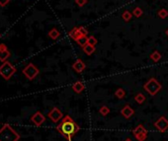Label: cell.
Listing matches in <instances>:
<instances>
[{
    "label": "cell",
    "instance_id": "obj_21",
    "mask_svg": "<svg viewBox=\"0 0 168 141\" xmlns=\"http://www.w3.org/2000/svg\"><path fill=\"white\" fill-rule=\"evenodd\" d=\"M157 15H158V17L161 18V19H165V18L168 17V11L166 10V9L162 8L157 12Z\"/></svg>",
    "mask_w": 168,
    "mask_h": 141
},
{
    "label": "cell",
    "instance_id": "obj_28",
    "mask_svg": "<svg viewBox=\"0 0 168 141\" xmlns=\"http://www.w3.org/2000/svg\"><path fill=\"white\" fill-rule=\"evenodd\" d=\"M10 0H0V7H5L6 5L9 4Z\"/></svg>",
    "mask_w": 168,
    "mask_h": 141
},
{
    "label": "cell",
    "instance_id": "obj_27",
    "mask_svg": "<svg viewBox=\"0 0 168 141\" xmlns=\"http://www.w3.org/2000/svg\"><path fill=\"white\" fill-rule=\"evenodd\" d=\"M75 3L78 6H80V7H82V6H84L87 3V0H75Z\"/></svg>",
    "mask_w": 168,
    "mask_h": 141
},
{
    "label": "cell",
    "instance_id": "obj_12",
    "mask_svg": "<svg viewBox=\"0 0 168 141\" xmlns=\"http://www.w3.org/2000/svg\"><path fill=\"white\" fill-rule=\"evenodd\" d=\"M144 132H147V130H146V128L143 125V124H138V125L135 127L134 130H132V134H134L135 137L137 135H138V134L144 133Z\"/></svg>",
    "mask_w": 168,
    "mask_h": 141
},
{
    "label": "cell",
    "instance_id": "obj_31",
    "mask_svg": "<svg viewBox=\"0 0 168 141\" xmlns=\"http://www.w3.org/2000/svg\"><path fill=\"white\" fill-rule=\"evenodd\" d=\"M165 34H166V36L168 37V29H167V30L165 31Z\"/></svg>",
    "mask_w": 168,
    "mask_h": 141
},
{
    "label": "cell",
    "instance_id": "obj_25",
    "mask_svg": "<svg viewBox=\"0 0 168 141\" xmlns=\"http://www.w3.org/2000/svg\"><path fill=\"white\" fill-rule=\"evenodd\" d=\"M97 43H98V41H97V40H96V38H95V37L91 36V37H89V38H88V44H92V46H96Z\"/></svg>",
    "mask_w": 168,
    "mask_h": 141
},
{
    "label": "cell",
    "instance_id": "obj_8",
    "mask_svg": "<svg viewBox=\"0 0 168 141\" xmlns=\"http://www.w3.org/2000/svg\"><path fill=\"white\" fill-rule=\"evenodd\" d=\"M31 120L33 121L37 126H41L42 124L45 123V120H46V117H45V115L42 113L37 111L36 114H34L33 115H32Z\"/></svg>",
    "mask_w": 168,
    "mask_h": 141
},
{
    "label": "cell",
    "instance_id": "obj_5",
    "mask_svg": "<svg viewBox=\"0 0 168 141\" xmlns=\"http://www.w3.org/2000/svg\"><path fill=\"white\" fill-rule=\"evenodd\" d=\"M22 72H23V74L27 77V79H29V80L35 79L39 75V73H40L39 69L34 65L33 63H29L28 65H26Z\"/></svg>",
    "mask_w": 168,
    "mask_h": 141
},
{
    "label": "cell",
    "instance_id": "obj_2",
    "mask_svg": "<svg viewBox=\"0 0 168 141\" xmlns=\"http://www.w3.org/2000/svg\"><path fill=\"white\" fill-rule=\"evenodd\" d=\"M20 135L7 123L0 129V141H18Z\"/></svg>",
    "mask_w": 168,
    "mask_h": 141
},
{
    "label": "cell",
    "instance_id": "obj_30",
    "mask_svg": "<svg viewBox=\"0 0 168 141\" xmlns=\"http://www.w3.org/2000/svg\"><path fill=\"white\" fill-rule=\"evenodd\" d=\"M125 141H132V140L131 138H127V139H126Z\"/></svg>",
    "mask_w": 168,
    "mask_h": 141
},
{
    "label": "cell",
    "instance_id": "obj_15",
    "mask_svg": "<svg viewBox=\"0 0 168 141\" xmlns=\"http://www.w3.org/2000/svg\"><path fill=\"white\" fill-rule=\"evenodd\" d=\"M82 49H83V51L87 54V55H91V54L95 51V46H92V44H86Z\"/></svg>",
    "mask_w": 168,
    "mask_h": 141
},
{
    "label": "cell",
    "instance_id": "obj_19",
    "mask_svg": "<svg viewBox=\"0 0 168 141\" xmlns=\"http://www.w3.org/2000/svg\"><path fill=\"white\" fill-rule=\"evenodd\" d=\"M150 58L152 59L154 62H157V61H159L160 58H161V54H160L159 51L154 50L153 52L150 54Z\"/></svg>",
    "mask_w": 168,
    "mask_h": 141
},
{
    "label": "cell",
    "instance_id": "obj_4",
    "mask_svg": "<svg viewBox=\"0 0 168 141\" xmlns=\"http://www.w3.org/2000/svg\"><path fill=\"white\" fill-rule=\"evenodd\" d=\"M16 68L9 61H4L2 65L0 66V75H1L5 80H9L11 77L15 74Z\"/></svg>",
    "mask_w": 168,
    "mask_h": 141
},
{
    "label": "cell",
    "instance_id": "obj_29",
    "mask_svg": "<svg viewBox=\"0 0 168 141\" xmlns=\"http://www.w3.org/2000/svg\"><path fill=\"white\" fill-rule=\"evenodd\" d=\"M0 50H7V47L5 44H0Z\"/></svg>",
    "mask_w": 168,
    "mask_h": 141
},
{
    "label": "cell",
    "instance_id": "obj_32",
    "mask_svg": "<svg viewBox=\"0 0 168 141\" xmlns=\"http://www.w3.org/2000/svg\"><path fill=\"white\" fill-rule=\"evenodd\" d=\"M0 37H1V34H0Z\"/></svg>",
    "mask_w": 168,
    "mask_h": 141
},
{
    "label": "cell",
    "instance_id": "obj_18",
    "mask_svg": "<svg viewBox=\"0 0 168 141\" xmlns=\"http://www.w3.org/2000/svg\"><path fill=\"white\" fill-rule=\"evenodd\" d=\"M135 101L137 102L138 105L143 104L144 101H145V97H144V95H143V94H141V93H138V94L135 95Z\"/></svg>",
    "mask_w": 168,
    "mask_h": 141
},
{
    "label": "cell",
    "instance_id": "obj_7",
    "mask_svg": "<svg viewBox=\"0 0 168 141\" xmlns=\"http://www.w3.org/2000/svg\"><path fill=\"white\" fill-rule=\"evenodd\" d=\"M154 126H155L160 132H164L168 129V120L165 117H160L158 120L154 123Z\"/></svg>",
    "mask_w": 168,
    "mask_h": 141
},
{
    "label": "cell",
    "instance_id": "obj_23",
    "mask_svg": "<svg viewBox=\"0 0 168 141\" xmlns=\"http://www.w3.org/2000/svg\"><path fill=\"white\" fill-rule=\"evenodd\" d=\"M141 15H143V10H141V8H140V7L134 8V10H132V16H135V17H137V18H140Z\"/></svg>",
    "mask_w": 168,
    "mask_h": 141
},
{
    "label": "cell",
    "instance_id": "obj_20",
    "mask_svg": "<svg viewBox=\"0 0 168 141\" xmlns=\"http://www.w3.org/2000/svg\"><path fill=\"white\" fill-rule=\"evenodd\" d=\"M122 17L123 19L126 21V22H128V21H130L132 17V13H131L130 11H128V10H126L123 12V14H122Z\"/></svg>",
    "mask_w": 168,
    "mask_h": 141
},
{
    "label": "cell",
    "instance_id": "obj_3",
    "mask_svg": "<svg viewBox=\"0 0 168 141\" xmlns=\"http://www.w3.org/2000/svg\"><path fill=\"white\" fill-rule=\"evenodd\" d=\"M143 88H144L145 91L148 93V94H150L151 96H155L157 93L161 90L162 86H161V84L157 81L155 78H150L144 84Z\"/></svg>",
    "mask_w": 168,
    "mask_h": 141
},
{
    "label": "cell",
    "instance_id": "obj_1",
    "mask_svg": "<svg viewBox=\"0 0 168 141\" xmlns=\"http://www.w3.org/2000/svg\"><path fill=\"white\" fill-rule=\"evenodd\" d=\"M79 129L80 127L77 125L75 121L69 115H65L61 120V123L56 126V130L68 141H71L72 136L78 132Z\"/></svg>",
    "mask_w": 168,
    "mask_h": 141
},
{
    "label": "cell",
    "instance_id": "obj_22",
    "mask_svg": "<svg viewBox=\"0 0 168 141\" xmlns=\"http://www.w3.org/2000/svg\"><path fill=\"white\" fill-rule=\"evenodd\" d=\"M115 95H116V97H117L118 99H120V100H122V99L125 98L126 93H125V91H124V89L120 88V89H118L117 91H116Z\"/></svg>",
    "mask_w": 168,
    "mask_h": 141
},
{
    "label": "cell",
    "instance_id": "obj_26",
    "mask_svg": "<svg viewBox=\"0 0 168 141\" xmlns=\"http://www.w3.org/2000/svg\"><path fill=\"white\" fill-rule=\"evenodd\" d=\"M78 30L82 36H87V34H88V32H87V30L84 27H78Z\"/></svg>",
    "mask_w": 168,
    "mask_h": 141
},
{
    "label": "cell",
    "instance_id": "obj_9",
    "mask_svg": "<svg viewBox=\"0 0 168 141\" xmlns=\"http://www.w3.org/2000/svg\"><path fill=\"white\" fill-rule=\"evenodd\" d=\"M72 68L75 70L77 73H81L83 70L86 68V65L81 59H77L76 61L72 64Z\"/></svg>",
    "mask_w": 168,
    "mask_h": 141
},
{
    "label": "cell",
    "instance_id": "obj_11",
    "mask_svg": "<svg viewBox=\"0 0 168 141\" xmlns=\"http://www.w3.org/2000/svg\"><path fill=\"white\" fill-rule=\"evenodd\" d=\"M81 36H82V35L80 34V32L78 30V27H74L72 30L69 32V37L74 41H76L77 38H79Z\"/></svg>",
    "mask_w": 168,
    "mask_h": 141
},
{
    "label": "cell",
    "instance_id": "obj_17",
    "mask_svg": "<svg viewBox=\"0 0 168 141\" xmlns=\"http://www.w3.org/2000/svg\"><path fill=\"white\" fill-rule=\"evenodd\" d=\"M75 41L79 44L80 47H83L86 44H88V38H87V36H81L79 38H77Z\"/></svg>",
    "mask_w": 168,
    "mask_h": 141
},
{
    "label": "cell",
    "instance_id": "obj_24",
    "mask_svg": "<svg viewBox=\"0 0 168 141\" xmlns=\"http://www.w3.org/2000/svg\"><path fill=\"white\" fill-rule=\"evenodd\" d=\"M99 111L102 115H107L110 113V109L108 107H106V106H103V107H101V109H100Z\"/></svg>",
    "mask_w": 168,
    "mask_h": 141
},
{
    "label": "cell",
    "instance_id": "obj_6",
    "mask_svg": "<svg viewBox=\"0 0 168 141\" xmlns=\"http://www.w3.org/2000/svg\"><path fill=\"white\" fill-rule=\"evenodd\" d=\"M48 118H51V120L53 121V123H59L60 120H62L63 114H62V113L60 111L59 109H57V108H53V109L51 110L50 113L48 114Z\"/></svg>",
    "mask_w": 168,
    "mask_h": 141
},
{
    "label": "cell",
    "instance_id": "obj_13",
    "mask_svg": "<svg viewBox=\"0 0 168 141\" xmlns=\"http://www.w3.org/2000/svg\"><path fill=\"white\" fill-rule=\"evenodd\" d=\"M84 84L82 82H80V81H76L74 84L72 85V90L74 92H76V93H81L83 90H84Z\"/></svg>",
    "mask_w": 168,
    "mask_h": 141
},
{
    "label": "cell",
    "instance_id": "obj_10",
    "mask_svg": "<svg viewBox=\"0 0 168 141\" xmlns=\"http://www.w3.org/2000/svg\"><path fill=\"white\" fill-rule=\"evenodd\" d=\"M121 114H122V115H123L124 117H126V118H130L132 115L135 114V111L131 108V106L126 105L125 107L121 110Z\"/></svg>",
    "mask_w": 168,
    "mask_h": 141
},
{
    "label": "cell",
    "instance_id": "obj_16",
    "mask_svg": "<svg viewBox=\"0 0 168 141\" xmlns=\"http://www.w3.org/2000/svg\"><path fill=\"white\" fill-rule=\"evenodd\" d=\"M10 55H11V53L8 49L7 50H0V61H2V62L6 61V60L10 57Z\"/></svg>",
    "mask_w": 168,
    "mask_h": 141
},
{
    "label": "cell",
    "instance_id": "obj_14",
    "mask_svg": "<svg viewBox=\"0 0 168 141\" xmlns=\"http://www.w3.org/2000/svg\"><path fill=\"white\" fill-rule=\"evenodd\" d=\"M48 38H51V40H56V38L60 36V32L57 30L56 28H53L50 32H48Z\"/></svg>",
    "mask_w": 168,
    "mask_h": 141
}]
</instances>
